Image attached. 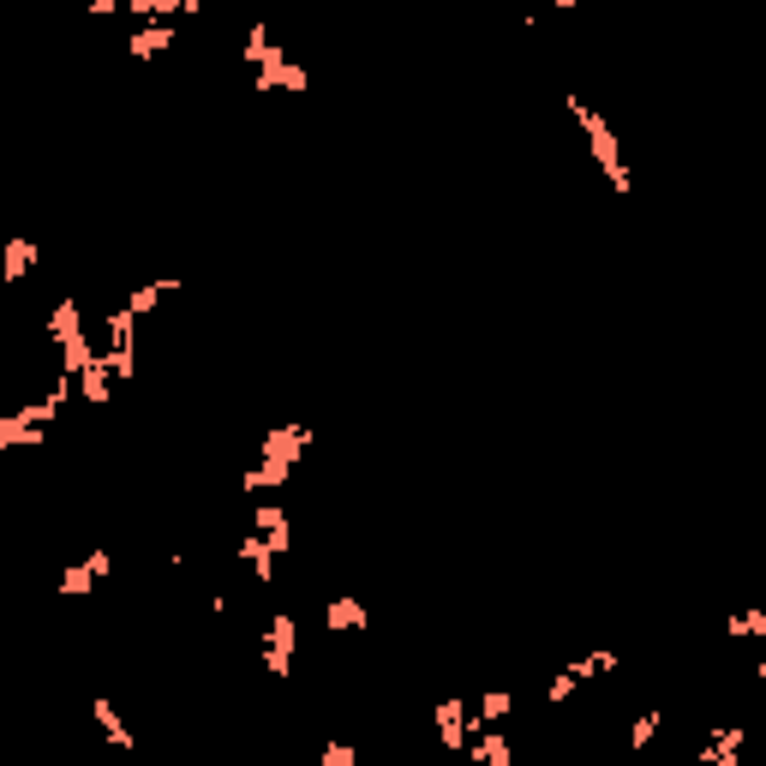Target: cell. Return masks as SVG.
Returning <instances> with one entry per match:
<instances>
[{
    "label": "cell",
    "instance_id": "1",
    "mask_svg": "<svg viewBox=\"0 0 766 766\" xmlns=\"http://www.w3.org/2000/svg\"><path fill=\"white\" fill-rule=\"evenodd\" d=\"M564 108H569V120L581 126V138H587V156L599 162L605 186H611V192H635V169H629V156H623V138H617V126H611L605 114L593 108V102H581V96H564Z\"/></svg>",
    "mask_w": 766,
    "mask_h": 766
},
{
    "label": "cell",
    "instance_id": "2",
    "mask_svg": "<svg viewBox=\"0 0 766 766\" xmlns=\"http://www.w3.org/2000/svg\"><path fill=\"white\" fill-rule=\"evenodd\" d=\"M258 647H264V671H270V676H288V671H293V653H300V623H293L288 611L264 617Z\"/></svg>",
    "mask_w": 766,
    "mask_h": 766
},
{
    "label": "cell",
    "instance_id": "3",
    "mask_svg": "<svg viewBox=\"0 0 766 766\" xmlns=\"http://www.w3.org/2000/svg\"><path fill=\"white\" fill-rule=\"evenodd\" d=\"M431 731H438V743L450 748V755H462L467 736H474V712H467L462 695H443L438 707H431Z\"/></svg>",
    "mask_w": 766,
    "mask_h": 766
},
{
    "label": "cell",
    "instance_id": "4",
    "mask_svg": "<svg viewBox=\"0 0 766 766\" xmlns=\"http://www.w3.org/2000/svg\"><path fill=\"white\" fill-rule=\"evenodd\" d=\"M174 43H181V19H132V31H126V55L132 60H156Z\"/></svg>",
    "mask_w": 766,
    "mask_h": 766
},
{
    "label": "cell",
    "instance_id": "5",
    "mask_svg": "<svg viewBox=\"0 0 766 766\" xmlns=\"http://www.w3.org/2000/svg\"><path fill=\"white\" fill-rule=\"evenodd\" d=\"M252 91H258V96H276V91H288V96H305V91H312V72H305L300 60L276 55L270 67H258V72H252Z\"/></svg>",
    "mask_w": 766,
    "mask_h": 766
},
{
    "label": "cell",
    "instance_id": "6",
    "mask_svg": "<svg viewBox=\"0 0 766 766\" xmlns=\"http://www.w3.org/2000/svg\"><path fill=\"white\" fill-rule=\"evenodd\" d=\"M305 450H312V426H276V431H264L258 438V455L264 462H282V467H300L305 462Z\"/></svg>",
    "mask_w": 766,
    "mask_h": 766
},
{
    "label": "cell",
    "instance_id": "7",
    "mask_svg": "<svg viewBox=\"0 0 766 766\" xmlns=\"http://www.w3.org/2000/svg\"><path fill=\"white\" fill-rule=\"evenodd\" d=\"M72 383H79V395H84L91 407H108V402H114V383H120V372H114V365H108V353L96 348L91 360H84L79 372H72Z\"/></svg>",
    "mask_w": 766,
    "mask_h": 766
},
{
    "label": "cell",
    "instance_id": "8",
    "mask_svg": "<svg viewBox=\"0 0 766 766\" xmlns=\"http://www.w3.org/2000/svg\"><path fill=\"white\" fill-rule=\"evenodd\" d=\"M84 336H91V324H84V300L79 293H60L55 312H48V341H55V348H72V341H84Z\"/></svg>",
    "mask_w": 766,
    "mask_h": 766
},
{
    "label": "cell",
    "instance_id": "9",
    "mask_svg": "<svg viewBox=\"0 0 766 766\" xmlns=\"http://www.w3.org/2000/svg\"><path fill=\"white\" fill-rule=\"evenodd\" d=\"M695 761H700V766H743V724H736V719L712 724Z\"/></svg>",
    "mask_w": 766,
    "mask_h": 766
},
{
    "label": "cell",
    "instance_id": "10",
    "mask_svg": "<svg viewBox=\"0 0 766 766\" xmlns=\"http://www.w3.org/2000/svg\"><path fill=\"white\" fill-rule=\"evenodd\" d=\"M36 264H43V246H36V240H24V234L19 240H0V282H7V288H19Z\"/></svg>",
    "mask_w": 766,
    "mask_h": 766
},
{
    "label": "cell",
    "instance_id": "11",
    "mask_svg": "<svg viewBox=\"0 0 766 766\" xmlns=\"http://www.w3.org/2000/svg\"><path fill=\"white\" fill-rule=\"evenodd\" d=\"M365 623H372V611H365L360 593H336V599L324 605V629H329V635H360Z\"/></svg>",
    "mask_w": 766,
    "mask_h": 766
},
{
    "label": "cell",
    "instance_id": "12",
    "mask_svg": "<svg viewBox=\"0 0 766 766\" xmlns=\"http://www.w3.org/2000/svg\"><path fill=\"white\" fill-rule=\"evenodd\" d=\"M91 719H96V731H102V736H108V743H114V748H126V755H132V748H138V736H132V724H126V719H120V707H114V700H108V695H96V700H91Z\"/></svg>",
    "mask_w": 766,
    "mask_h": 766
},
{
    "label": "cell",
    "instance_id": "13",
    "mask_svg": "<svg viewBox=\"0 0 766 766\" xmlns=\"http://www.w3.org/2000/svg\"><path fill=\"white\" fill-rule=\"evenodd\" d=\"M252 533H264V539H270L276 552L288 557V545H293V521H288V509H282V503H258V509H252Z\"/></svg>",
    "mask_w": 766,
    "mask_h": 766
},
{
    "label": "cell",
    "instance_id": "14",
    "mask_svg": "<svg viewBox=\"0 0 766 766\" xmlns=\"http://www.w3.org/2000/svg\"><path fill=\"white\" fill-rule=\"evenodd\" d=\"M174 288H181V276H156V282H138V288H132V293H126V300H120V305H126V312H132V317H138V324H144V317H150V312H156V305H162V300H169V293H174Z\"/></svg>",
    "mask_w": 766,
    "mask_h": 766
},
{
    "label": "cell",
    "instance_id": "15",
    "mask_svg": "<svg viewBox=\"0 0 766 766\" xmlns=\"http://www.w3.org/2000/svg\"><path fill=\"white\" fill-rule=\"evenodd\" d=\"M276 55H288V48H276V31H270V24H246V43H240V60H246V67L252 72H258V67H270V60Z\"/></svg>",
    "mask_w": 766,
    "mask_h": 766
},
{
    "label": "cell",
    "instance_id": "16",
    "mask_svg": "<svg viewBox=\"0 0 766 766\" xmlns=\"http://www.w3.org/2000/svg\"><path fill=\"white\" fill-rule=\"evenodd\" d=\"M467 712H474V724H509L515 719V695L509 688H479V700H467Z\"/></svg>",
    "mask_w": 766,
    "mask_h": 766
},
{
    "label": "cell",
    "instance_id": "17",
    "mask_svg": "<svg viewBox=\"0 0 766 766\" xmlns=\"http://www.w3.org/2000/svg\"><path fill=\"white\" fill-rule=\"evenodd\" d=\"M569 671L581 676V683H593V676H611V671H623V653H617V647H593V653L569 659Z\"/></svg>",
    "mask_w": 766,
    "mask_h": 766
},
{
    "label": "cell",
    "instance_id": "18",
    "mask_svg": "<svg viewBox=\"0 0 766 766\" xmlns=\"http://www.w3.org/2000/svg\"><path fill=\"white\" fill-rule=\"evenodd\" d=\"M724 635H731V641H766V611L761 605L731 611V617H724Z\"/></svg>",
    "mask_w": 766,
    "mask_h": 766
},
{
    "label": "cell",
    "instance_id": "19",
    "mask_svg": "<svg viewBox=\"0 0 766 766\" xmlns=\"http://www.w3.org/2000/svg\"><path fill=\"white\" fill-rule=\"evenodd\" d=\"M55 593H60V599H84V593H96L91 564H84V557H79V564H67V569H60V581H55Z\"/></svg>",
    "mask_w": 766,
    "mask_h": 766
},
{
    "label": "cell",
    "instance_id": "20",
    "mask_svg": "<svg viewBox=\"0 0 766 766\" xmlns=\"http://www.w3.org/2000/svg\"><path fill=\"white\" fill-rule=\"evenodd\" d=\"M659 724H665V712H659V707L635 712V724H629V755H641V748L653 743V736H659Z\"/></svg>",
    "mask_w": 766,
    "mask_h": 766
},
{
    "label": "cell",
    "instance_id": "21",
    "mask_svg": "<svg viewBox=\"0 0 766 766\" xmlns=\"http://www.w3.org/2000/svg\"><path fill=\"white\" fill-rule=\"evenodd\" d=\"M574 688H581V676H574L569 665H564V671H552V683H545V707H564Z\"/></svg>",
    "mask_w": 766,
    "mask_h": 766
},
{
    "label": "cell",
    "instance_id": "22",
    "mask_svg": "<svg viewBox=\"0 0 766 766\" xmlns=\"http://www.w3.org/2000/svg\"><path fill=\"white\" fill-rule=\"evenodd\" d=\"M317 761H324V766H360V748H353V743H324V748H317Z\"/></svg>",
    "mask_w": 766,
    "mask_h": 766
},
{
    "label": "cell",
    "instance_id": "23",
    "mask_svg": "<svg viewBox=\"0 0 766 766\" xmlns=\"http://www.w3.org/2000/svg\"><path fill=\"white\" fill-rule=\"evenodd\" d=\"M84 7H91V19H114V12H120V0H84Z\"/></svg>",
    "mask_w": 766,
    "mask_h": 766
},
{
    "label": "cell",
    "instance_id": "24",
    "mask_svg": "<svg viewBox=\"0 0 766 766\" xmlns=\"http://www.w3.org/2000/svg\"><path fill=\"white\" fill-rule=\"evenodd\" d=\"M552 12H574V7H587V0H545Z\"/></svg>",
    "mask_w": 766,
    "mask_h": 766
},
{
    "label": "cell",
    "instance_id": "25",
    "mask_svg": "<svg viewBox=\"0 0 766 766\" xmlns=\"http://www.w3.org/2000/svg\"><path fill=\"white\" fill-rule=\"evenodd\" d=\"M264 7H293V0H264Z\"/></svg>",
    "mask_w": 766,
    "mask_h": 766
}]
</instances>
